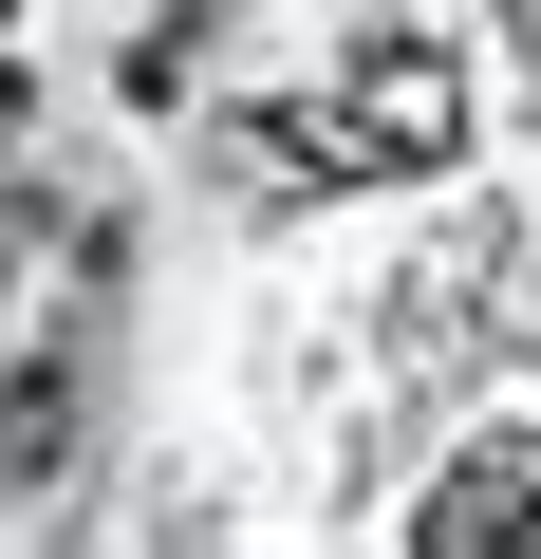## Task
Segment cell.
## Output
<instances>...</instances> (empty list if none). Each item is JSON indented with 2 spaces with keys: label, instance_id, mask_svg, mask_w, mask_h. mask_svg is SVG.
<instances>
[{
  "label": "cell",
  "instance_id": "cell-1",
  "mask_svg": "<svg viewBox=\"0 0 541 559\" xmlns=\"http://www.w3.org/2000/svg\"><path fill=\"white\" fill-rule=\"evenodd\" d=\"M261 150H281V168H355V187H430V168L467 150V75H448L430 38H392L337 112H261Z\"/></svg>",
  "mask_w": 541,
  "mask_h": 559
},
{
  "label": "cell",
  "instance_id": "cell-2",
  "mask_svg": "<svg viewBox=\"0 0 541 559\" xmlns=\"http://www.w3.org/2000/svg\"><path fill=\"white\" fill-rule=\"evenodd\" d=\"M411 540H430V559H504V540H541V429H485V448L411 503Z\"/></svg>",
  "mask_w": 541,
  "mask_h": 559
},
{
  "label": "cell",
  "instance_id": "cell-3",
  "mask_svg": "<svg viewBox=\"0 0 541 559\" xmlns=\"http://www.w3.org/2000/svg\"><path fill=\"white\" fill-rule=\"evenodd\" d=\"M504 38H522V57H541V0H504Z\"/></svg>",
  "mask_w": 541,
  "mask_h": 559
},
{
  "label": "cell",
  "instance_id": "cell-4",
  "mask_svg": "<svg viewBox=\"0 0 541 559\" xmlns=\"http://www.w3.org/2000/svg\"><path fill=\"white\" fill-rule=\"evenodd\" d=\"M0 131H20V75H0Z\"/></svg>",
  "mask_w": 541,
  "mask_h": 559
}]
</instances>
